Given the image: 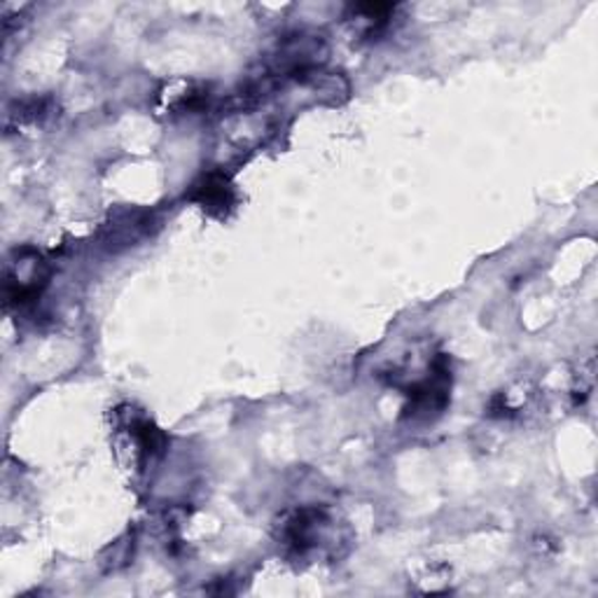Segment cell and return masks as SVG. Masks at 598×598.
<instances>
[{"label": "cell", "mask_w": 598, "mask_h": 598, "mask_svg": "<svg viewBox=\"0 0 598 598\" xmlns=\"http://www.w3.org/2000/svg\"><path fill=\"white\" fill-rule=\"evenodd\" d=\"M327 516L321 508H302L283 519L278 540L286 545L292 555L304 557L313 547H319Z\"/></svg>", "instance_id": "cell-1"}, {"label": "cell", "mask_w": 598, "mask_h": 598, "mask_svg": "<svg viewBox=\"0 0 598 598\" xmlns=\"http://www.w3.org/2000/svg\"><path fill=\"white\" fill-rule=\"evenodd\" d=\"M203 211L209 213H225L232 207L234 199V190L232 183L225 176V173H207L197 185L190 195Z\"/></svg>", "instance_id": "cell-2"}]
</instances>
